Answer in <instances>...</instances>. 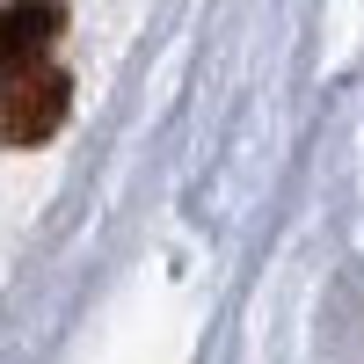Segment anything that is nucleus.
Instances as JSON below:
<instances>
[{"mask_svg":"<svg viewBox=\"0 0 364 364\" xmlns=\"http://www.w3.org/2000/svg\"><path fill=\"white\" fill-rule=\"evenodd\" d=\"M58 117H66V73L37 58V66H0V132L8 146H37L58 132Z\"/></svg>","mask_w":364,"mask_h":364,"instance_id":"obj_1","label":"nucleus"},{"mask_svg":"<svg viewBox=\"0 0 364 364\" xmlns=\"http://www.w3.org/2000/svg\"><path fill=\"white\" fill-rule=\"evenodd\" d=\"M58 29H66V8H58V0H15L8 22H0V66H37L58 44Z\"/></svg>","mask_w":364,"mask_h":364,"instance_id":"obj_2","label":"nucleus"}]
</instances>
